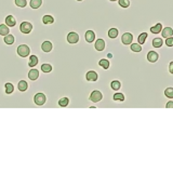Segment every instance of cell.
<instances>
[{
    "mask_svg": "<svg viewBox=\"0 0 173 173\" xmlns=\"http://www.w3.org/2000/svg\"><path fill=\"white\" fill-rule=\"evenodd\" d=\"M31 53V49L27 45H21L18 47V54L21 58H27Z\"/></svg>",
    "mask_w": 173,
    "mask_h": 173,
    "instance_id": "cell-1",
    "label": "cell"
},
{
    "mask_svg": "<svg viewBox=\"0 0 173 173\" xmlns=\"http://www.w3.org/2000/svg\"><path fill=\"white\" fill-rule=\"evenodd\" d=\"M20 31H22L23 34H29L31 31H33V25H31V23L29 22H23L21 23V25H20Z\"/></svg>",
    "mask_w": 173,
    "mask_h": 173,
    "instance_id": "cell-2",
    "label": "cell"
},
{
    "mask_svg": "<svg viewBox=\"0 0 173 173\" xmlns=\"http://www.w3.org/2000/svg\"><path fill=\"white\" fill-rule=\"evenodd\" d=\"M102 98H103V94L98 90H94L93 92L91 93V95H90V101H92L93 103L100 102V101H102Z\"/></svg>",
    "mask_w": 173,
    "mask_h": 173,
    "instance_id": "cell-3",
    "label": "cell"
},
{
    "mask_svg": "<svg viewBox=\"0 0 173 173\" xmlns=\"http://www.w3.org/2000/svg\"><path fill=\"white\" fill-rule=\"evenodd\" d=\"M45 101H47V98H45V95L43 93H37L35 95V98H34V102H35V104H37V105H39V106H41V105H43L45 103Z\"/></svg>",
    "mask_w": 173,
    "mask_h": 173,
    "instance_id": "cell-4",
    "label": "cell"
},
{
    "mask_svg": "<svg viewBox=\"0 0 173 173\" xmlns=\"http://www.w3.org/2000/svg\"><path fill=\"white\" fill-rule=\"evenodd\" d=\"M67 41L71 43V45H75L79 41V35L76 33V31H71L68 35H67Z\"/></svg>",
    "mask_w": 173,
    "mask_h": 173,
    "instance_id": "cell-5",
    "label": "cell"
},
{
    "mask_svg": "<svg viewBox=\"0 0 173 173\" xmlns=\"http://www.w3.org/2000/svg\"><path fill=\"white\" fill-rule=\"evenodd\" d=\"M121 41H122V43L126 45H131L132 41H133V35H132L131 33H124L123 35L121 36Z\"/></svg>",
    "mask_w": 173,
    "mask_h": 173,
    "instance_id": "cell-6",
    "label": "cell"
},
{
    "mask_svg": "<svg viewBox=\"0 0 173 173\" xmlns=\"http://www.w3.org/2000/svg\"><path fill=\"white\" fill-rule=\"evenodd\" d=\"M158 58H159V54L157 53L156 51H149V52L147 53V60H148V62L156 63L158 61Z\"/></svg>",
    "mask_w": 173,
    "mask_h": 173,
    "instance_id": "cell-7",
    "label": "cell"
},
{
    "mask_svg": "<svg viewBox=\"0 0 173 173\" xmlns=\"http://www.w3.org/2000/svg\"><path fill=\"white\" fill-rule=\"evenodd\" d=\"M85 79L88 80V81H96L98 79V73L94 71H89L85 74Z\"/></svg>",
    "mask_w": 173,
    "mask_h": 173,
    "instance_id": "cell-8",
    "label": "cell"
},
{
    "mask_svg": "<svg viewBox=\"0 0 173 173\" xmlns=\"http://www.w3.org/2000/svg\"><path fill=\"white\" fill-rule=\"evenodd\" d=\"M52 48H53V45H52V42L51 41H49V40H45V41H43L42 42V45H41V49H42V51L43 52H50L51 50H52Z\"/></svg>",
    "mask_w": 173,
    "mask_h": 173,
    "instance_id": "cell-9",
    "label": "cell"
},
{
    "mask_svg": "<svg viewBox=\"0 0 173 173\" xmlns=\"http://www.w3.org/2000/svg\"><path fill=\"white\" fill-rule=\"evenodd\" d=\"M84 38L87 40V42L89 43H92L94 40H95V34H94L93 31H85V35H84Z\"/></svg>",
    "mask_w": 173,
    "mask_h": 173,
    "instance_id": "cell-10",
    "label": "cell"
},
{
    "mask_svg": "<svg viewBox=\"0 0 173 173\" xmlns=\"http://www.w3.org/2000/svg\"><path fill=\"white\" fill-rule=\"evenodd\" d=\"M161 36L164 37V38H169V37H172L173 36V29L171 27H164L162 28V31H161Z\"/></svg>",
    "mask_w": 173,
    "mask_h": 173,
    "instance_id": "cell-11",
    "label": "cell"
},
{
    "mask_svg": "<svg viewBox=\"0 0 173 173\" xmlns=\"http://www.w3.org/2000/svg\"><path fill=\"white\" fill-rule=\"evenodd\" d=\"M105 45H106L105 41L100 38V39H98L96 41H95V45H94V47H95V49L98 50V51H103V50L105 49Z\"/></svg>",
    "mask_w": 173,
    "mask_h": 173,
    "instance_id": "cell-12",
    "label": "cell"
},
{
    "mask_svg": "<svg viewBox=\"0 0 173 173\" xmlns=\"http://www.w3.org/2000/svg\"><path fill=\"white\" fill-rule=\"evenodd\" d=\"M5 22L9 27H14L16 25V20H15V18H14L13 15H8V16L5 18Z\"/></svg>",
    "mask_w": 173,
    "mask_h": 173,
    "instance_id": "cell-13",
    "label": "cell"
},
{
    "mask_svg": "<svg viewBox=\"0 0 173 173\" xmlns=\"http://www.w3.org/2000/svg\"><path fill=\"white\" fill-rule=\"evenodd\" d=\"M28 78L31 80H37L39 78V71L38 69H35V68H33L31 71H28Z\"/></svg>",
    "mask_w": 173,
    "mask_h": 173,
    "instance_id": "cell-14",
    "label": "cell"
},
{
    "mask_svg": "<svg viewBox=\"0 0 173 173\" xmlns=\"http://www.w3.org/2000/svg\"><path fill=\"white\" fill-rule=\"evenodd\" d=\"M10 34L9 26L7 24H1L0 25V35L1 36H7Z\"/></svg>",
    "mask_w": 173,
    "mask_h": 173,
    "instance_id": "cell-15",
    "label": "cell"
},
{
    "mask_svg": "<svg viewBox=\"0 0 173 173\" xmlns=\"http://www.w3.org/2000/svg\"><path fill=\"white\" fill-rule=\"evenodd\" d=\"M161 31H162V24L161 23H157L155 26L151 27V34H159V33H161Z\"/></svg>",
    "mask_w": 173,
    "mask_h": 173,
    "instance_id": "cell-16",
    "label": "cell"
},
{
    "mask_svg": "<svg viewBox=\"0 0 173 173\" xmlns=\"http://www.w3.org/2000/svg\"><path fill=\"white\" fill-rule=\"evenodd\" d=\"M18 88L21 92H25V91L28 89V83H27L25 80H21L18 84Z\"/></svg>",
    "mask_w": 173,
    "mask_h": 173,
    "instance_id": "cell-17",
    "label": "cell"
},
{
    "mask_svg": "<svg viewBox=\"0 0 173 173\" xmlns=\"http://www.w3.org/2000/svg\"><path fill=\"white\" fill-rule=\"evenodd\" d=\"M38 64V58L36 55H31L29 60H28V66L29 67H35Z\"/></svg>",
    "mask_w": 173,
    "mask_h": 173,
    "instance_id": "cell-18",
    "label": "cell"
},
{
    "mask_svg": "<svg viewBox=\"0 0 173 173\" xmlns=\"http://www.w3.org/2000/svg\"><path fill=\"white\" fill-rule=\"evenodd\" d=\"M42 23L43 24H52V23H54V18L52 16V15H50V14H45V16L42 18Z\"/></svg>",
    "mask_w": 173,
    "mask_h": 173,
    "instance_id": "cell-19",
    "label": "cell"
},
{
    "mask_svg": "<svg viewBox=\"0 0 173 173\" xmlns=\"http://www.w3.org/2000/svg\"><path fill=\"white\" fill-rule=\"evenodd\" d=\"M164 45V40L161 39V38H154L153 39V47L154 48H161Z\"/></svg>",
    "mask_w": 173,
    "mask_h": 173,
    "instance_id": "cell-20",
    "label": "cell"
},
{
    "mask_svg": "<svg viewBox=\"0 0 173 173\" xmlns=\"http://www.w3.org/2000/svg\"><path fill=\"white\" fill-rule=\"evenodd\" d=\"M147 37H148V35H147V33H142V34H140L138 37V43H140V45H144L145 43V41H146Z\"/></svg>",
    "mask_w": 173,
    "mask_h": 173,
    "instance_id": "cell-21",
    "label": "cell"
},
{
    "mask_svg": "<svg viewBox=\"0 0 173 173\" xmlns=\"http://www.w3.org/2000/svg\"><path fill=\"white\" fill-rule=\"evenodd\" d=\"M119 35V31L117 29V28H111L109 31H108V37L111 38V39H115L117 38Z\"/></svg>",
    "mask_w": 173,
    "mask_h": 173,
    "instance_id": "cell-22",
    "label": "cell"
},
{
    "mask_svg": "<svg viewBox=\"0 0 173 173\" xmlns=\"http://www.w3.org/2000/svg\"><path fill=\"white\" fill-rule=\"evenodd\" d=\"M29 5L33 9H39L41 5H42V0H31Z\"/></svg>",
    "mask_w": 173,
    "mask_h": 173,
    "instance_id": "cell-23",
    "label": "cell"
},
{
    "mask_svg": "<svg viewBox=\"0 0 173 173\" xmlns=\"http://www.w3.org/2000/svg\"><path fill=\"white\" fill-rule=\"evenodd\" d=\"M98 65L102 67V68H104V69H108V68H109V66H111L109 61H108V60H106V58H102V60L98 62Z\"/></svg>",
    "mask_w": 173,
    "mask_h": 173,
    "instance_id": "cell-24",
    "label": "cell"
},
{
    "mask_svg": "<svg viewBox=\"0 0 173 173\" xmlns=\"http://www.w3.org/2000/svg\"><path fill=\"white\" fill-rule=\"evenodd\" d=\"M14 41H15V38H14L13 35L9 34V35L5 36V45H13Z\"/></svg>",
    "mask_w": 173,
    "mask_h": 173,
    "instance_id": "cell-25",
    "label": "cell"
},
{
    "mask_svg": "<svg viewBox=\"0 0 173 173\" xmlns=\"http://www.w3.org/2000/svg\"><path fill=\"white\" fill-rule=\"evenodd\" d=\"M111 89H113V90L118 91V90L121 88V82H120L119 80H114V81H111Z\"/></svg>",
    "mask_w": 173,
    "mask_h": 173,
    "instance_id": "cell-26",
    "label": "cell"
},
{
    "mask_svg": "<svg viewBox=\"0 0 173 173\" xmlns=\"http://www.w3.org/2000/svg\"><path fill=\"white\" fill-rule=\"evenodd\" d=\"M5 93L7 94H11L14 91L13 84L10 83V82H7V83L5 84Z\"/></svg>",
    "mask_w": 173,
    "mask_h": 173,
    "instance_id": "cell-27",
    "label": "cell"
},
{
    "mask_svg": "<svg viewBox=\"0 0 173 173\" xmlns=\"http://www.w3.org/2000/svg\"><path fill=\"white\" fill-rule=\"evenodd\" d=\"M114 101H119V102H123L124 101V95L122 93H120V92H117V93L114 94Z\"/></svg>",
    "mask_w": 173,
    "mask_h": 173,
    "instance_id": "cell-28",
    "label": "cell"
},
{
    "mask_svg": "<svg viewBox=\"0 0 173 173\" xmlns=\"http://www.w3.org/2000/svg\"><path fill=\"white\" fill-rule=\"evenodd\" d=\"M68 104H69V100H68V98H62L60 101H58V105L61 107H66Z\"/></svg>",
    "mask_w": 173,
    "mask_h": 173,
    "instance_id": "cell-29",
    "label": "cell"
},
{
    "mask_svg": "<svg viewBox=\"0 0 173 173\" xmlns=\"http://www.w3.org/2000/svg\"><path fill=\"white\" fill-rule=\"evenodd\" d=\"M131 50L133 52H141L142 51V47L140 43H131Z\"/></svg>",
    "mask_w": 173,
    "mask_h": 173,
    "instance_id": "cell-30",
    "label": "cell"
},
{
    "mask_svg": "<svg viewBox=\"0 0 173 173\" xmlns=\"http://www.w3.org/2000/svg\"><path fill=\"white\" fill-rule=\"evenodd\" d=\"M164 95L168 98H173V88L170 87V88H167L164 90Z\"/></svg>",
    "mask_w": 173,
    "mask_h": 173,
    "instance_id": "cell-31",
    "label": "cell"
},
{
    "mask_svg": "<svg viewBox=\"0 0 173 173\" xmlns=\"http://www.w3.org/2000/svg\"><path fill=\"white\" fill-rule=\"evenodd\" d=\"M41 71H43V73H51L52 71V66L50 65V64H42V66H41Z\"/></svg>",
    "mask_w": 173,
    "mask_h": 173,
    "instance_id": "cell-32",
    "label": "cell"
},
{
    "mask_svg": "<svg viewBox=\"0 0 173 173\" xmlns=\"http://www.w3.org/2000/svg\"><path fill=\"white\" fill-rule=\"evenodd\" d=\"M15 5H18V8H25L27 5L26 0H15Z\"/></svg>",
    "mask_w": 173,
    "mask_h": 173,
    "instance_id": "cell-33",
    "label": "cell"
},
{
    "mask_svg": "<svg viewBox=\"0 0 173 173\" xmlns=\"http://www.w3.org/2000/svg\"><path fill=\"white\" fill-rule=\"evenodd\" d=\"M119 1V5L121 8H124V9H127L130 7V1L129 0H118Z\"/></svg>",
    "mask_w": 173,
    "mask_h": 173,
    "instance_id": "cell-34",
    "label": "cell"
},
{
    "mask_svg": "<svg viewBox=\"0 0 173 173\" xmlns=\"http://www.w3.org/2000/svg\"><path fill=\"white\" fill-rule=\"evenodd\" d=\"M166 45L167 47H173V37H169L166 40Z\"/></svg>",
    "mask_w": 173,
    "mask_h": 173,
    "instance_id": "cell-35",
    "label": "cell"
},
{
    "mask_svg": "<svg viewBox=\"0 0 173 173\" xmlns=\"http://www.w3.org/2000/svg\"><path fill=\"white\" fill-rule=\"evenodd\" d=\"M169 71H170V74L173 75V61L170 62V64H169Z\"/></svg>",
    "mask_w": 173,
    "mask_h": 173,
    "instance_id": "cell-36",
    "label": "cell"
},
{
    "mask_svg": "<svg viewBox=\"0 0 173 173\" xmlns=\"http://www.w3.org/2000/svg\"><path fill=\"white\" fill-rule=\"evenodd\" d=\"M166 106H167V108H173V101H169Z\"/></svg>",
    "mask_w": 173,
    "mask_h": 173,
    "instance_id": "cell-37",
    "label": "cell"
},
{
    "mask_svg": "<svg viewBox=\"0 0 173 173\" xmlns=\"http://www.w3.org/2000/svg\"><path fill=\"white\" fill-rule=\"evenodd\" d=\"M109 1H113V2H114V1H118V0H109Z\"/></svg>",
    "mask_w": 173,
    "mask_h": 173,
    "instance_id": "cell-38",
    "label": "cell"
},
{
    "mask_svg": "<svg viewBox=\"0 0 173 173\" xmlns=\"http://www.w3.org/2000/svg\"><path fill=\"white\" fill-rule=\"evenodd\" d=\"M77 1H82V0H77Z\"/></svg>",
    "mask_w": 173,
    "mask_h": 173,
    "instance_id": "cell-39",
    "label": "cell"
}]
</instances>
